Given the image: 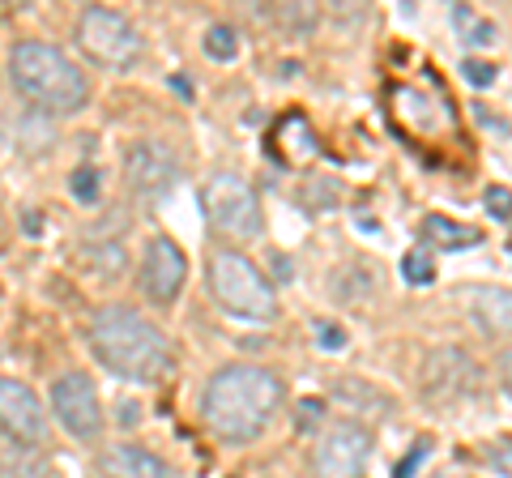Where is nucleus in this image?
Wrapping results in <instances>:
<instances>
[{"instance_id":"1","label":"nucleus","mask_w":512,"mask_h":478,"mask_svg":"<svg viewBox=\"0 0 512 478\" xmlns=\"http://www.w3.org/2000/svg\"><path fill=\"white\" fill-rule=\"evenodd\" d=\"M278 402H282V380L274 372L256 368V363H227L205 385L201 414L214 436L231 444H248L269 427Z\"/></svg>"},{"instance_id":"2","label":"nucleus","mask_w":512,"mask_h":478,"mask_svg":"<svg viewBox=\"0 0 512 478\" xmlns=\"http://www.w3.org/2000/svg\"><path fill=\"white\" fill-rule=\"evenodd\" d=\"M90 346L107 372H116L124 380H141L154 385L171 372V342L163 329H154L146 316H137L133 308L111 304L99 308L90 321Z\"/></svg>"},{"instance_id":"3","label":"nucleus","mask_w":512,"mask_h":478,"mask_svg":"<svg viewBox=\"0 0 512 478\" xmlns=\"http://www.w3.org/2000/svg\"><path fill=\"white\" fill-rule=\"evenodd\" d=\"M9 77L18 86V94H26L30 103H39L52 116H73L90 99L86 73L60 47L39 43V39H26L9 52Z\"/></svg>"},{"instance_id":"4","label":"nucleus","mask_w":512,"mask_h":478,"mask_svg":"<svg viewBox=\"0 0 512 478\" xmlns=\"http://www.w3.org/2000/svg\"><path fill=\"white\" fill-rule=\"evenodd\" d=\"M210 291L231 316H244V321H274L278 316V295L269 278L256 269L244 252L218 248L210 257Z\"/></svg>"},{"instance_id":"5","label":"nucleus","mask_w":512,"mask_h":478,"mask_svg":"<svg viewBox=\"0 0 512 478\" xmlns=\"http://www.w3.org/2000/svg\"><path fill=\"white\" fill-rule=\"evenodd\" d=\"M77 43H82V52L94 60V65L103 69H128L141 60V35L137 26L124 18L116 9H103L94 5L82 13V22H77Z\"/></svg>"},{"instance_id":"6","label":"nucleus","mask_w":512,"mask_h":478,"mask_svg":"<svg viewBox=\"0 0 512 478\" xmlns=\"http://www.w3.org/2000/svg\"><path fill=\"white\" fill-rule=\"evenodd\" d=\"M201 210L210 218V227H218L231 239H252L261 235V201H256L252 184L239 175H210L201 188Z\"/></svg>"},{"instance_id":"7","label":"nucleus","mask_w":512,"mask_h":478,"mask_svg":"<svg viewBox=\"0 0 512 478\" xmlns=\"http://www.w3.org/2000/svg\"><path fill=\"white\" fill-rule=\"evenodd\" d=\"M367 449H372V436L359 423H333L316 444L312 470L316 478H359L367 466Z\"/></svg>"},{"instance_id":"8","label":"nucleus","mask_w":512,"mask_h":478,"mask_svg":"<svg viewBox=\"0 0 512 478\" xmlns=\"http://www.w3.org/2000/svg\"><path fill=\"white\" fill-rule=\"evenodd\" d=\"M52 406H56V419L64 423V432L77 436V440H99L103 432V406H99V393L82 372H69L56 380L52 389Z\"/></svg>"},{"instance_id":"9","label":"nucleus","mask_w":512,"mask_h":478,"mask_svg":"<svg viewBox=\"0 0 512 478\" xmlns=\"http://www.w3.org/2000/svg\"><path fill=\"white\" fill-rule=\"evenodd\" d=\"M0 432L22 444H47V414L35 389L13 376H0Z\"/></svg>"},{"instance_id":"10","label":"nucleus","mask_w":512,"mask_h":478,"mask_svg":"<svg viewBox=\"0 0 512 478\" xmlns=\"http://www.w3.org/2000/svg\"><path fill=\"white\" fill-rule=\"evenodd\" d=\"M483 389V372L470 355L461 350H436L423 368V393L440 397V402H453V397H470Z\"/></svg>"},{"instance_id":"11","label":"nucleus","mask_w":512,"mask_h":478,"mask_svg":"<svg viewBox=\"0 0 512 478\" xmlns=\"http://www.w3.org/2000/svg\"><path fill=\"white\" fill-rule=\"evenodd\" d=\"M184 278H188L184 252L175 248L167 235H154L146 244V261H141V291H146L154 304H171V299L180 295Z\"/></svg>"},{"instance_id":"12","label":"nucleus","mask_w":512,"mask_h":478,"mask_svg":"<svg viewBox=\"0 0 512 478\" xmlns=\"http://www.w3.org/2000/svg\"><path fill=\"white\" fill-rule=\"evenodd\" d=\"M175 158L167 146H158V141H137L133 150H128V184H133V193L141 201H158L175 184Z\"/></svg>"},{"instance_id":"13","label":"nucleus","mask_w":512,"mask_h":478,"mask_svg":"<svg viewBox=\"0 0 512 478\" xmlns=\"http://www.w3.org/2000/svg\"><path fill=\"white\" fill-rule=\"evenodd\" d=\"M269 141H274V150L282 163H291V167H303V163H312V158L320 154V137L312 129V120L303 116V111H291V116H282L274 124V133H269Z\"/></svg>"},{"instance_id":"14","label":"nucleus","mask_w":512,"mask_h":478,"mask_svg":"<svg viewBox=\"0 0 512 478\" xmlns=\"http://www.w3.org/2000/svg\"><path fill=\"white\" fill-rule=\"evenodd\" d=\"M99 470L107 478H175L163 457L137 449V444H116V449H103Z\"/></svg>"},{"instance_id":"15","label":"nucleus","mask_w":512,"mask_h":478,"mask_svg":"<svg viewBox=\"0 0 512 478\" xmlns=\"http://www.w3.org/2000/svg\"><path fill=\"white\" fill-rule=\"evenodd\" d=\"M470 316L483 325L491 338H508L512 333V291H500V286H474L466 291Z\"/></svg>"},{"instance_id":"16","label":"nucleus","mask_w":512,"mask_h":478,"mask_svg":"<svg viewBox=\"0 0 512 478\" xmlns=\"http://www.w3.org/2000/svg\"><path fill=\"white\" fill-rule=\"evenodd\" d=\"M0 478H52V466L35 444L0 436Z\"/></svg>"},{"instance_id":"17","label":"nucleus","mask_w":512,"mask_h":478,"mask_svg":"<svg viewBox=\"0 0 512 478\" xmlns=\"http://www.w3.org/2000/svg\"><path fill=\"white\" fill-rule=\"evenodd\" d=\"M423 239L444 252H457V248H474L483 235H478V227H466V222H448L440 214H431V218H423Z\"/></svg>"},{"instance_id":"18","label":"nucleus","mask_w":512,"mask_h":478,"mask_svg":"<svg viewBox=\"0 0 512 478\" xmlns=\"http://www.w3.org/2000/svg\"><path fill=\"white\" fill-rule=\"evenodd\" d=\"M453 22H457V30H466V43H474V47L495 43V26L483 22V18H474L470 9H453Z\"/></svg>"},{"instance_id":"19","label":"nucleus","mask_w":512,"mask_h":478,"mask_svg":"<svg viewBox=\"0 0 512 478\" xmlns=\"http://www.w3.org/2000/svg\"><path fill=\"white\" fill-rule=\"evenodd\" d=\"M402 278H406L410 286H431V282H436V265H431V257H427L423 248L406 252V261H402Z\"/></svg>"},{"instance_id":"20","label":"nucleus","mask_w":512,"mask_h":478,"mask_svg":"<svg viewBox=\"0 0 512 478\" xmlns=\"http://www.w3.org/2000/svg\"><path fill=\"white\" fill-rule=\"evenodd\" d=\"M205 52H210V60H235L239 52V39H235V30L231 26H210V35H205Z\"/></svg>"},{"instance_id":"21","label":"nucleus","mask_w":512,"mask_h":478,"mask_svg":"<svg viewBox=\"0 0 512 478\" xmlns=\"http://www.w3.org/2000/svg\"><path fill=\"white\" fill-rule=\"evenodd\" d=\"M73 197L77 201H99V171H90V167H82V171H73Z\"/></svg>"},{"instance_id":"22","label":"nucleus","mask_w":512,"mask_h":478,"mask_svg":"<svg viewBox=\"0 0 512 478\" xmlns=\"http://www.w3.org/2000/svg\"><path fill=\"white\" fill-rule=\"evenodd\" d=\"M483 201H487V210H491L495 218H512V188H504V184H491Z\"/></svg>"},{"instance_id":"23","label":"nucleus","mask_w":512,"mask_h":478,"mask_svg":"<svg viewBox=\"0 0 512 478\" xmlns=\"http://www.w3.org/2000/svg\"><path fill=\"white\" fill-rule=\"evenodd\" d=\"M487 466L500 474V478H512V444H508V440L491 444V449H487Z\"/></svg>"},{"instance_id":"24","label":"nucleus","mask_w":512,"mask_h":478,"mask_svg":"<svg viewBox=\"0 0 512 478\" xmlns=\"http://www.w3.org/2000/svg\"><path fill=\"white\" fill-rule=\"evenodd\" d=\"M461 73H466V82H470V86H491L500 69L487 65V60H466V65H461Z\"/></svg>"},{"instance_id":"25","label":"nucleus","mask_w":512,"mask_h":478,"mask_svg":"<svg viewBox=\"0 0 512 478\" xmlns=\"http://www.w3.org/2000/svg\"><path fill=\"white\" fill-rule=\"evenodd\" d=\"M316 342H320V350H342L346 346V333L333 325V321H320L316 325Z\"/></svg>"},{"instance_id":"26","label":"nucleus","mask_w":512,"mask_h":478,"mask_svg":"<svg viewBox=\"0 0 512 478\" xmlns=\"http://www.w3.org/2000/svg\"><path fill=\"white\" fill-rule=\"evenodd\" d=\"M320 410H325V406H320L316 397H308V402H299V427H312V423L320 419Z\"/></svg>"},{"instance_id":"27","label":"nucleus","mask_w":512,"mask_h":478,"mask_svg":"<svg viewBox=\"0 0 512 478\" xmlns=\"http://www.w3.org/2000/svg\"><path fill=\"white\" fill-rule=\"evenodd\" d=\"M423 457H427V444H414V453L402 461V466H397V478H410V474H414V466H419Z\"/></svg>"},{"instance_id":"28","label":"nucleus","mask_w":512,"mask_h":478,"mask_svg":"<svg viewBox=\"0 0 512 478\" xmlns=\"http://www.w3.org/2000/svg\"><path fill=\"white\" fill-rule=\"evenodd\" d=\"M137 419H141V406H137V402H124V406H120V423H124V427H133Z\"/></svg>"},{"instance_id":"29","label":"nucleus","mask_w":512,"mask_h":478,"mask_svg":"<svg viewBox=\"0 0 512 478\" xmlns=\"http://www.w3.org/2000/svg\"><path fill=\"white\" fill-rule=\"evenodd\" d=\"M500 376H504V389L512 393V350H504V359H500Z\"/></svg>"}]
</instances>
